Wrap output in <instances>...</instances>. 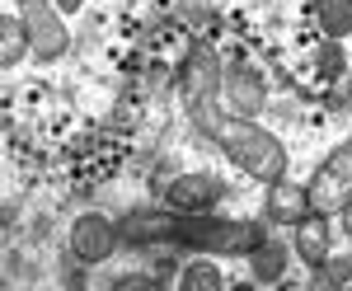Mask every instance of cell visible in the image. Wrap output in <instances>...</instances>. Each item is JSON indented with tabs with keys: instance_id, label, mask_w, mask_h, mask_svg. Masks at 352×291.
<instances>
[{
	"instance_id": "6da1fadb",
	"label": "cell",
	"mask_w": 352,
	"mask_h": 291,
	"mask_svg": "<svg viewBox=\"0 0 352 291\" xmlns=\"http://www.w3.org/2000/svg\"><path fill=\"white\" fill-rule=\"evenodd\" d=\"M197 118V127L207 136H217L221 151H226V160L240 169V174H249V179H263V184H277V179H287V146L277 141L272 132H263L254 118H226V113H217V104L202 108V113H192Z\"/></svg>"
},
{
	"instance_id": "7a4b0ae2",
	"label": "cell",
	"mask_w": 352,
	"mask_h": 291,
	"mask_svg": "<svg viewBox=\"0 0 352 291\" xmlns=\"http://www.w3.org/2000/svg\"><path fill=\"white\" fill-rule=\"evenodd\" d=\"M268 235L263 221L249 216H202V212H184L179 216V239L184 249L197 254H221V259H249L258 249V239Z\"/></svg>"
},
{
	"instance_id": "3957f363",
	"label": "cell",
	"mask_w": 352,
	"mask_h": 291,
	"mask_svg": "<svg viewBox=\"0 0 352 291\" xmlns=\"http://www.w3.org/2000/svg\"><path fill=\"white\" fill-rule=\"evenodd\" d=\"M221 71L217 66V52L207 47V43H197L188 52V61H184V71H179V85H184V99H188V113H202V108L217 104L221 94Z\"/></svg>"
},
{
	"instance_id": "277c9868",
	"label": "cell",
	"mask_w": 352,
	"mask_h": 291,
	"mask_svg": "<svg viewBox=\"0 0 352 291\" xmlns=\"http://www.w3.org/2000/svg\"><path fill=\"white\" fill-rule=\"evenodd\" d=\"M348 197H352V141H343V146L324 160V169L315 174L310 202H315V212H338Z\"/></svg>"
},
{
	"instance_id": "5b68a950",
	"label": "cell",
	"mask_w": 352,
	"mask_h": 291,
	"mask_svg": "<svg viewBox=\"0 0 352 291\" xmlns=\"http://www.w3.org/2000/svg\"><path fill=\"white\" fill-rule=\"evenodd\" d=\"M118 239H122V230L113 226L109 216L85 212V216H76V226H71V254H76L80 263H104V259H113Z\"/></svg>"
},
{
	"instance_id": "8992f818",
	"label": "cell",
	"mask_w": 352,
	"mask_h": 291,
	"mask_svg": "<svg viewBox=\"0 0 352 291\" xmlns=\"http://www.w3.org/2000/svg\"><path fill=\"white\" fill-rule=\"evenodd\" d=\"M19 14H24V24H28L33 52L43 56V61L66 52V24H61V14H56L47 0H19Z\"/></svg>"
},
{
	"instance_id": "52a82bcc",
	"label": "cell",
	"mask_w": 352,
	"mask_h": 291,
	"mask_svg": "<svg viewBox=\"0 0 352 291\" xmlns=\"http://www.w3.org/2000/svg\"><path fill=\"white\" fill-rule=\"evenodd\" d=\"M221 99L235 108V113H258L263 99H268V80L258 66H249V61H235V66H226V76H221Z\"/></svg>"
},
{
	"instance_id": "ba28073f",
	"label": "cell",
	"mask_w": 352,
	"mask_h": 291,
	"mask_svg": "<svg viewBox=\"0 0 352 291\" xmlns=\"http://www.w3.org/2000/svg\"><path fill=\"white\" fill-rule=\"evenodd\" d=\"M221 179H212V174H179V179H169V184L160 188L164 207H174V212H212L221 202Z\"/></svg>"
},
{
	"instance_id": "9c48e42d",
	"label": "cell",
	"mask_w": 352,
	"mask_h": 291,
	"mask_svg": "<svg viewBox=\"0 0 352 291\" xmlns=\"http://www.w3.org/2000/svg\"><path fill=\"white\" fill-rule=\"evenodd\" d=\"M292 244H296V259L310 268H320L333 254V226H329V212H305L292 226Z\"/></svg>"
},
{
	"instance_id": "30bf717a",
	"label": "cell",
	"mask_w": 352,
	"mask_h": 291,
	"mask_svg": "<svg viewBox=\"0 0 352 291\" xmlns=\"http://www.w3.org/2000/svg\"><path fill=\"white\" fill-rule=\"evenodd\" d=\"M179 216L184 212H136V216H127L118 230H122V239L127 244H174L179 239Z\"/></svg>"
},
{
	"instance_id": "8fae6325",
	"label": "cell",
	"mask_w": 352,
	"mask_h": 291,
	"mask_svg": "<svg viewBox=\"0 0 352 291\" xmlns=\"http://www.w3.org/2000/svg\"><path fill=\"white\" fill-rule=\"evenodd\" d=\"M268 221H282V226H296L305 212H315V202H310V188L292 184V179H277L268 184Z\"/></svg>"
},
{
	"instance_id": "7c38bea8",
	"label": "cell",
	"mask_w": 352,
	"mask_h": 291,
	"mask_svg": "<svg viewBox=\"0 0 352 291\" xmlns=\"http://www.w3.org/2000/svg\"><path fill=\"white\" fill-rule=\"evenodd\" d=\"M292 249H296V244H282V239H272V235L258 239V249L249 254V272H254V282H263V287L282 282L287 268H292Z\"/></svg>"
},
{
	"instance_id": "4fadbf2b",
	"label": "cell",
	"mask_w": 352,
	"mask_h": 291,
	"mask_svg": "<svg viewBox=\"0 0 352 291\" xmlns=\"http://www.w3.org/2000/svg\"><path fill=\"white\" fill-rule=\"evenodd\" d=\"M28 47H33V38H28L24 14H19V19L5 14V19H0V61H5V66H19L28 56Z\"/></svg>"
},
{
	"instance_id": "5bb4252c",
	"label": "cell",
	"mask_w": 352,
	"mask_h": 291,
	"mask_svg": "<svg viewBox=\"0 0 352 291\" xmlns=\"http://www.w3.org/2000/svg\"><path fill=\"white\" fill-rule=\"evenodd\" d=\"M315 24L324 38H348L352 33V0H315Z\"/></svg>"
},
{
	"instance_id": "9a60e30c",
	"label": "cell",
	"mask_w": 352,
	"mask_h": 291,
	"mask_svg": "<svg viewBox=\"0 0 352 291\" xmlns=\"http://www.w3.org/2000/svg\"><path fill=\"white\" fill-rule=\"evenodd\" d=\"M221 287H226V277H221V268L212 259H192L179 272V291H221Z\"/></svg>"
},
{
	"instance_id": "2e32d148",
	"label": "cell",
	"mask_w": 352,
	"mask_h": 291,
	"mask_svg": "<svg viewBox=\"0 0 352 291\" xmlns=\"http://www.w3.org/2000/svg\"><path fill=\"white\" fill-rule=\"evenodd\" d=\"M320 71H324L329 80L343 76V47H338V38H329L324 47H320Z\"/></svg>"
},
{
	"instance_id": "e0dca14e",
	"label": "cell",
	"mask_w": 352,
	"mask_h": 291,
	"mask_svg": "<svg viewBox=\"0 0 352 291\" xmlns=\"http://www.w3.org/2000/svg\"><path fill=\"white\" fill-rule=\"evenodd\" d=\"M338 226H343V235L352 239V197L343 202V207H338Z\"/></svg>"
},
{
	"instance_id": "ac0fdd59",
	"label": "cell",
	"mask_w": 352,
	"mask_h": 291,
	"mask_svg": "<svg viewBox=\"0 0 352 291\" xmlns=\"http://www.w3.org/2000/svg\"><path fill=\"white\" fill-rule=\"evenodd\" d=\"M56 10H61V14H76V10H80V0H56Z\"/></svg>"
}]
</instances>
